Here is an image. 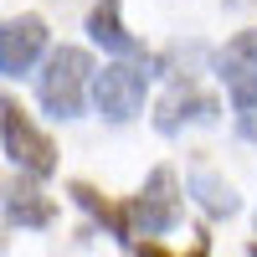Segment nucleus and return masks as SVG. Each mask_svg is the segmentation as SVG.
Masks as SVG:
<instances>
[{
    "instance_id": "obj_1",
    "label": "nucleus",
    "mask_w": 257,
    "mask_h": 257,
    "mask_svg": "<svg viewBox=\"0 0 257 257\" xmlns=\"http://www.w3.org/2000/svg\"><path fill=\"white\" fill-rule=\"evenodd\" d=\"M88 72H93V57L77 52V47H62L47 57V67L36 72V98L52 118H72L82 113V88H88Z\"/></svg>"
},
{
    "instance_id": "obj_11",
    "label": "nucleus",
    "mask_w": 257,
    "mask_h": 257,
    "mask_svg": "<svg viewBox=\"0 0 257 257\" xmlns=\"http://www.w3.org/2000/svg\"><path fill=\"white\" fill-rule=\"evenodd\" d=\"M190 190H196V201L211 211V216H231V211H237V196H231V185L211 180L206 170H201V175H190Z\"/></svg>"
},
{
    "instance_id": "obj_8",
    "label": "nucleus",
    "mask_w": 257,
    "mask_h": 257,
    "mask_svg": "<svg viewBox=\"0 0 257 257\" xmlns=\"http://www.w3.org/2000/svg\"><path fill=\"white\" fill-rule=\"evenodd\" d=\"M88 36L98 41V47H108L118 57H139V41L123 31V21H118V0H98L93 16H88Z\"/></svg>"
},
{
    "instance_id": "obj_3",
    "label": "nucleus",
    "mask_w": 257,
    "mask_h": 257,
    "mask_svg": "<svg viewBox=\"0 0 257 257\" xmlns=\"http://www.w3.org/2000/svg\"><path fill=\"white\" fill-rule=\"evenodd\" d=\"M128 226H139L144 237H165V231L180 226V196H175V175L155 170L144 180V190L128 201Z\"/></svg>"
},
{
    "instance_id": "obj_6",
    "label": "nucleus",
    "mask_w": 257,
    "mask_h": 257,
    "mask_svg": "<svg viewBox=\"0 0 257 257\" xmlns=\"http://www.w3.org/2000/svg\"><path fill=\"white\" fill-rule=\"evenodd\" d=\"M41 47H47V21H41V16L11 21V26L0 31V72H6V77L26 72L31 62L41 57Z\"/></svg>"
},
{
    "instance_id": "obj_2",
    "label": "nucleus",
    "mask_w": 257,
    "mask_h": 257,
    "mask_svg": "<svg viewBox=\"0 0 257 257\" xmlns=\"http://www.w3.org/2000/svg\"><path fill=\"white\" fill-rule=\"evenodd\" d=\"M0 139H6V155L26 170V175H36V180H47L52 170H57V144L41 134V128L16 108L11 98H0Z\"/></svg>"
},
{
    "instance_id": "obj_10",
    "label": "nucleus",
    "mask_w": 257,
    "mask_h": 257,
    "mask_svg": "<svg viewBox=\"0 0 257 257\" xmlns=\"http://www.w3.org/2000/svg\"><path fill=\"white\" fill-rule=\"evenodd\" d=\"M67 196H72V201H77L82 211H88L93 221H103V226H108V231H113L118 242H128V231H134V226H128V216H123L118 206H108V201H103V196H98L93 185H82V180H72V185H67Z\"/></svg>"
},
{
    "instance_id": "obj_4",
    "label": "nucleus",
    "mask_w": 257,
    "mask_h": 257,
    "mask_svg": "<svg viewBox=\"0 0 257 257\" xmlns=\"http://www.w3.org/2000/svg\"><path fill=\"white\" fill-rule=\"evenodd\" d=\"M144 88H149V72L144 67H103L93 77V98H98V113L103 118H134L144 108Z\"/></svg>"
},
{
    "instance_id": "obj_12",
    "label": "nucleus",
    "mask_w": 257,
    "mask_h": 257,
    "mask_svg": "<svg viewBox=\"0 0 257 257\" xmlns=\"http://www.w3.org/2000/svg\"><path fill=\"white\" fill-rule=\"evenodd\" d=\"M247 134H257V118H247Z\"/></svg>"
},
{
    "instance_id": "obj_7",
    "label": "nucleus",
    "mask_w": 257,
    "mask_h": 257,
    "mask_svg": "<svg viewBox=\"0 0 257 257\" xmlns=\"http://www.w3.org/2000/svg\"><path fill=\"white\" fill-rule=\"evenodd\" d=\"M216 113H221V103L211 98V93L185 88V93H170V98H165V108H160V118H155V123L165 128V134H175L180 123H211Z\"/></svg>"
},
{
    "instance_id": "obj_5",
    "label": "nucleus",
    "mask_w": 257,
    "mask_h": 257,
    "mask_svg": "<svg viewBox=\"0 0 257 257\" xmlns=\"http://www.w3.org/2000/svg\"><path fill=\"white\" fill-rule=\"evenodd\" d=\"M216 72L231 88V103L252 113L257 108V31H242V36L226 41V47L216 52Z\"/></svg>"
},
{
    "instance_id": "obj_9",
    "label": "nucleus",
    "mask_w": 257,
    "mask_h": 257,
    "mask_svg": "<svg viewBox=\"0 0 257 257\" xmlns=\"http://www.w3.org/2000/svg\"><path fill=\"white\" fill-rule=\"evenodd\" d=\"M0 206H6V216H11L16 226H47V221H52V201L41 196L36 185H21V180L0 190Z\"/></svg>"
}]
</instances>
